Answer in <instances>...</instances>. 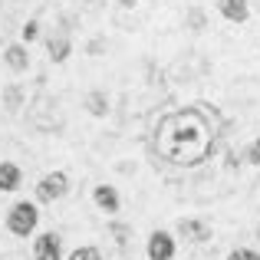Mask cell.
Returning <instances> with one entry per match:
<instances>
[{
  "mask_svg": "<svg viewBox=\"0 0 260 260\" xmlns=\"http://www.w3.org/2000/svg\"><path fill=\"white\" fill-rule=\"evenodd\" d=\"M66 188H70L66 175L63 172H53V175H46L43 181L37 184V194H40V201H59V198L66 194Z\"/></svg>",
  "mask_w": 260,
  "mask_h": 260,
  "instance_id": "obj_3",
  "label": "cell"
},
{
  "mask_svg": "<svg viewBox=\"0 0 260 260\" xmlns=\"http://www.w3.org/2000/svg\"><path fill=\"white\" fill-rule=\"evenodd\" d=\"M33 254H37V260H59L63 257V241L56 234H43V237H37Z\"/></svg>",
  "mask_w": 260,
  "mask_h": 260,
  "instance_id": "obj_5",
  "label": "cell"
},
{
  "mask_svg": "<svg viewBox=\"0 0 260 260\" xmlns=\"http://www.w3.org/2000/svg\"><path fill=\"white\" fill-rule=\"evenodd\" d=\"M86 106H89V112H92V115H106L109 112V99L102 92H89L86 95Z\"/></svg>",
  "mask_w": 260,
  "mask_h": 260,
  "instance_id": "obj_12",
  "label": "cell"
},
{
  "mask_svg": "<svg viewBox=\"0 0 260 260\" xmlns=\"http://www.w3.org/2000/svg\"><path fill=\"white\" fill-rule=\"evenodd\" d=\"M217 10H221V17L231 20V23H244V20L250 17L247 0H217Z\"/></svg>",
  "mask_w": 260,
  "mask_h": 260,
  "instance_id": "obj_6",
  "label": "cell"
},
{
  "mask_svg": "<svg viewBox=\"0 0 260 260\" xmlns=\"http://www.w3.org/2000/svg\"><path fill=\"white\" fill-rule=\"evenodd\" d=\"M178 231H181L184 237H191V241H208L211 237V224L208 221H194V217H188V221H178Z\"/></svg>",
  "mask_w": 260,
  "mask_h": 260,
  "instance_id": "obj_7",
  "label": "cell"
},
{
  "mask_svg": "<svg viewBox=\"0 0 260 260\" xmlns=\"http://www.w3.org/2000/svg\"><path fill=\"white\" fill-rule=\"evenodd\" d=\"M188 20H191V26H194V30H201V26H204V13H201V10H194Z\"/></svg>",
  "mask_w": 260,
  "mask_h": 260,
  "instance_id": "obj_18",
  "label": "cell"
},
{
  "mask_svg": "<svg viewBox=\"0 0 260 260\" xmlns=\"http://www.w3.org/2000/svg\"><path fill=\"white\" fill-rule=\"evenodd\" d=\"M37 208H33L30 201H20V204H13V211H10V217H7V228L13 231V234H20V237H26L33 228H37Z\"/></svg>",
  "mask_w": 260,
  "mask_h": 260,
  "instance_id": "obj_2",
  "label": "cell"
},
{
  "mask_svg": "<svg viewBox=\"0 0 260 260\" xmlns=\"http://www.w3.org/2000/svg\"><path fill=\"white\" fill-rule=\"evenodd\" d=\"M7 63H10L17 73H23L26 66H30V53H26L23 46H7Z\"/></svg>",
  "mask_w": 260,
  "mask_h": 260,
  "instance_id": "obj_10",
  "label": "cell"
},
{
  "mask_svg": "<svg viewBox=\"0 0 260 260\" xmlns=\"http://www.w3.org/2000/svg\"><path fill=\"white\" fill-rule=\"evenodd\" d=\"M244 158H247L250 165H260V139L250 142V148H247V155H244Z\"/></svg>",
  "mask_w": 260,
  "mask_h": 260,
  "instance_id": "obj_15",
  "label": "cell"
},
{
  "mask_svg": "<svg viewBox=\"0 0 260 260\" xmlns=\"http://www.w3.org/2000/svg\"><path fill=\"white\" fill-rule=\"evenodd\" d=\"M112 234H115V241H119V244H125V241H128V237H125V234H128V228H122V224H115Z\"/></svg>",
  "mask_w": 260,
  "mask_h": 260,
  "instance_id": "obj_17",
  "label": "cell"
},
{
  "mask_svg": "<svg viewBox=\"0 0 260 260\" xmlns=\"http://www.w3.org/2000/svg\"><path fill=\"white\" fill-rule=\"evenodd\" d=\"M37 33H40V23H37V20H30V23L23 26V40H26V43H33V40H37Z\"/></svg>",
  "mask_w": 260,
  "mask_h": 260,
  "instance_id": "obj_16",
  "label": "cell"
},
{
  "mask_svg": "<svg viewBox=\"0 0 260 260\" xmlns=\"http://www.w3.org/2000/svg\"><path fill=\"white\" fill-rule=\"evenodd\" d=\"M148 257H152V260H172V257H175V241H172V234H165V231H155V234L148 237Z\"/></svg>",
  "mask_w": 260,
  "mask_h": 260,
  "instance_id": "obj_4",
  "label": "cell"
},
{
  "mask_svg": "<svg viewBox=\"0 0 260 260\" xmlns=\"http://www.w3.org/2000/svg\"><path fill=\"white\" fill-rule=\"evenodd\" d=\"M70 260H102V254L95 247H79V250H73Z\"/></svg>",
  "mask_w": 260,
  "mask_h": 260,
  "instance_id": "obj_13",
  "label": "cell"
},
{
  "mask_svg": "<svg viewBox=\"0 0 260 260\" xmlns=\"http://www.w3.org/2000/svg\"><path fill=\"white\" fill-rule=\"evenodd\" d=\"M155 148L165 161L181 168H194L201 165L204 158H211L217 148V132L211 125L208 112L198 106L178 109V112H168L158 119V128H155Z\"/></svg>",
  "mask_w": 260,
  "mask_h": 260,
  "instance_id": "obj_1",
  "label": "cell"
},
{
  "mask_svg": "<svg viewBox=\"0 0 260 260\" xmlns=\"http://www.w3.org/2000/svg\"><path fill=\"white\" fill-rule=\"evenodd\" d=\"M13 188H20V168L4 161L0 165V191H13Z\"/></svg>",
  "mask_w": 260,
  "mask_h": 260,
  "instance_id": "obj_9",
  "label": "cell"
},
{
  "mask_svg": "<svg viewBox=\"0 0 260 260\" xmlns=\"http://www.w3.org/2000/svg\"><path fill=\"white\" fill-rule=\"evenodd\" d=\"M228 260H260V254H257V250H247V247H237Z\"/></svg>",
  "mask_w": 260,
  "mask_h": 260,
  "instance_id": "obj_14",
  "label": "cell"
},
{
  "mask_svg": "<svg viewBox=\"0 0 260 260\" xmlns=\"http://www.w3.org/2000/svg\"><path fill=\"white\" fill-rule=\"evenodd\" d=\"M92 198L106 214H115V211H119V194H115V188H109V184H99V188L92 191Z\"/></svg>",
  "mask_w": 260,
  "mask_h": 260,
  "instance_id": "obj_8",
  "label": "cell"
},
{
  "mask_svg": "<svg viewBox=\"0 0 260 260\" xmlns=\"http://www.w3.org/2000/svg\"><path fill=\"white\" fill-rule=\"evenodd\" d=\"M70 50H73V43H70L66 37L50 40V59H53V63H63V59L70 56Z\"/></svg>",
  "mask_w": 260,
  "mask_h": 260,
  "instance_id": "obj_11",
  "label": "cell"
}]
</instances>
